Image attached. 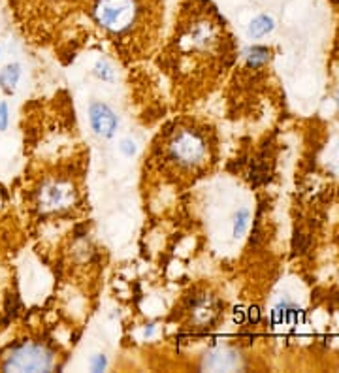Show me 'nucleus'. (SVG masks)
<instances>
[{
  "label": "nucleus",
  "instance_id": "0eeeda50",
  "mask_svg": "<svg viewBox=\"0 0 339 373\" xmlns=\"http://www.w3.org/2000/svg\"><path fill=\"white\" fill-rule=\"evenodd\" d=\"M8 121V112H6V104H0V129L6 127Z\"/></svg>",
  "mask_w": 339,
  "mask_h": 373
},
{
  "label": "nucleus",
  "instance_id": "423d86ee",
  "mask_svg": "<svg viewBox=\"0 0 339 373\" xmlns=\"http://www.w3.org/2000/svg\"><path fill=\"white\" fill-rule=\"evenodd\" d=\"M247 217L249 214L245 209H241L240 214L236 215V221H234V236L240 237L243 232H245V227H247Z\"/></svg>",
  "mask_w": 339,
  "mask_h": 373
},
{
  "label": "nucleus",
  "instance_id": "7ed1b4c3",
  "mask_svg": "<svg viewBox=\"0 0 339 373\" xmlns=\"http://www.w3.org/2000/svg\"><path fill=\"white\" fill-rule=\"evenodd\" d=\"M90 125L100 136H112L117 129V117L105 104H92L90 106Z\"/></svg>",
  "mask_w": 339,
  "mask_h": 373
},
{
  "label": "nucleus",
  "instance_id": "9d476101",
  "mask_svg": "<svg viewBox=\"0 0 339 373\" xmlns=\"http://www.w3.org/2000/svg\"><path fill=\"white\" fill-rule=\"evenodd\" d=\"M0 240H2V237H0Z\"/></svg>",
  "mask_w": 339,
  "mask_h": 373
},
{
  "label": "nucleus",
  "instance_id": "f257e3e1",
  "mask_svg": "<svg viewBox=\"0 0 339 373\" xmlns=\"http://www.w3.org/2000/svg\"><path fill=\"white\" fill-rule=\"evenodd\" d=\"M87 16L115 42H147L160 29L164 16L162 0H89Z\"/></svg>",
  "mask_w": 339,
  "mask_h": 373
},
{
  "label": "nucleus",
  "instance_id": "20e7f679",
  "mask_svg": "<svg viewBox=\"0 0 339 373\" xmlns=\"http://www.w3.org/2000/svg\"><path fill=\"white\" fill-rule=\"evenodd\" d=\"M273 29V21H271L268 16H258L251 23V27H249V34L253 36V38H262V36H266L268 32Z\"/></svg>",
  "mask_w": 339,
  "mask_h": 373
},
{
  "label": "nucleus",
  "instance_id": "1a4fd4ad",
  "mask_svg": "<svg viewBox=\"0 0 339 373\" xmlns=\"http://www.w3.org/2000/svg\"><path fill=\"white\" fill-rule=\"evenodd\" d=\"M338 102H339V99H338Z\"/></svg>",
  "mask_w": 339,
  "mask_h": 373
},
{
  "label": "nucleus",
  "instance_id": "6e6552de",
  "mask_svg": "<svg viewBox=\"0 0 339 373\" xmlns=\"http://www.w3.org/2000/svg\"><path fill=\"white\" fill-rule=\"evenodd\" d=\"M334 2H336V4H338V6H339V0H334Z\"/></svg>",
  "mask_w": 339,
  "mask_h": 373
},
{
  "label": "nucleus",
  "instance_id": "39448f33",
  "mask_svg": "<svg viewBox=\"0 0 339 373\" xmlns=\"http://www.w3.org/2000/svg\"><path fill=\"white\" fill-rule=\"evenodd\" d=\"M17 79H19V66H17V64L8 66V68L2 70V74H0V85H2V89L6 92L14 91V85L17 83Z\"/></svg>",
  "mask_w": 339,
  "mask_h": 373
},
{
  "label": "nucleus",
  "instance_id": "f03ea898",
  "mask_svg": "<svg viewBox=\"0 0 339 373\" xmlns=\"http://www.w3.org/2000/svg\"><path fill=\"white\" fill-rule=\"evenodd\" d=\"M89 0H8L15 27L34 44H45L57 36L60 29L85 10Z\"/></svg>",
  "mask_w": 339,
  "mask_h": 373
}]
</instances>
